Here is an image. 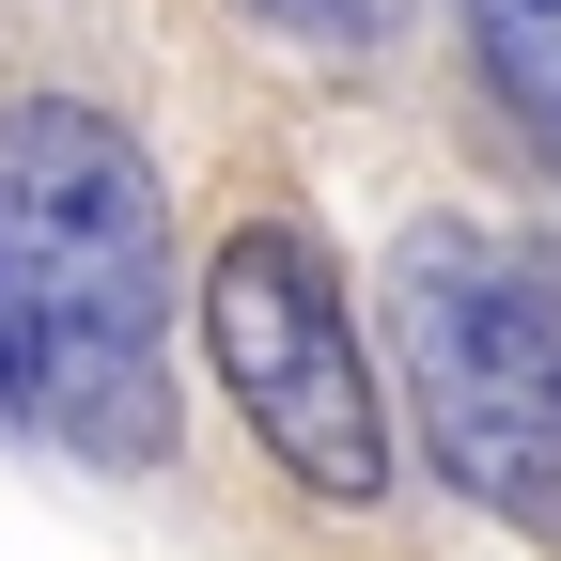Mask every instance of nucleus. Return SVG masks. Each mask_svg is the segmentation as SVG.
<instances>
[{
  "mask_svg": "<svg viewBox=\"0 0 561 561\" xmlns=\"http://www.w3.org/2000/svg\"><path fill=\"white\" fill-rule=\"evenodd\" d=\"M203 359H219L234 421L265 437L280 483H312L328 515L390 500V390H375V343H359V297H343V265L312 219H234L203 250Z\"/></svg>",
  "mask_w": 561,
  "mask_h": 561,
  "instance_id": "obj_3",
  "label": "nucleus"
},
{
  "mask_svg": "<svg viewBox=\"0 0 561 561\" xmlns=\"http://www.w3.org/2000/svg\"><path fill=\"white\" fill-rule=\"evenodd\" d=\"M265 32H297L312 62H375L390 32H405V0H250Z\"/></svg>",
  "mask_w": 561,
  "mask_h": 561,
  "instance_id": "obj_5",
  "label": "nucleus"
},
{
  "mask_svg": "<svg viewBox=\"0 0 561 561\" xmlns=\"http://www.w3.org/2000/svg\"><path fill=\"white\" fill-rule=\"evenodd\" d=\"M468 16V62H483V94L515 110V140L561 172V0H453Z\"/></svg>",
  "mask_w": 561,
  "mask_h": 561,
  "instance_id": "obj_4",
  "label": "nucleus"
},
{
  "mask_svg": "<svg viewBox=\"0 0 561 561\" xmlns=\"http://www.w3.org/2000/svg\"><path fill=\"white\" fill-rule=\"evenodd\" d=\"M0 359L62 453H172V203L140 125H110L94 94L0 110Z\"/></svg>",
  "mask_w": 561,
  "mask_h": 561,
  "instance_id": "obj_1",
  "label": "nucleus"
},
{
  "mask_svg": "<svg viewBox=\"0 0 561 561\" xmlns=\"http://www.w3.org/2000/svg\"><path fill=\"white\" fill-rule=\"evenodd\" d=\"M390 375L405 437L468 515L561 546V265L500 219L390 234Z\"/></svg>",
  "mask_w": 561,
  "mask_h": 561,
  "instance_id": "obj_2",
  "label": "nucleus"
},
{
  "mask_svg": "<svg viewBox=\"0 0 561 561\" xmlns=\"http://www.w3.org/2000/svg\"><path fill=\"white\" fill-rule=\"evenodd\" d=\"M0 405H16V359H0Z\"/></svg>",
  "mask_w": 561,
  "mask_h": 561,
  "instance_id": "obj_6",
  "label": "nucleus"
}]
</instances>
